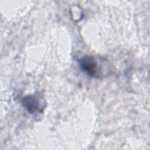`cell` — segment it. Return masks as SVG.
I'll return each instance as SVG.
<instances>
[{"mask_svg": "<svg viewBox=\"0 0 150 150\" xmlns=\"http://www.w3.org/2000/svg\"><path fill=\"white\" fill-rule=\"evenodd\" d=\"M21 101L22 106L31 114L42 113L46 107L43 98L36 94L25 96L22 98Z\"/></svg>", "mask_w": 150, "mask_h": 150, "instance_id": "obj_2", "label": "cell"}, {"mask_svg": "<svg viewBox=\"0 0 150 150\" xmlns=\"http://www.w3.org/2000/svg\"><path fill=\"white\" fill-rule=\"evenodd\" d=\"M80 69L90 77L101 78L105 73L106 62L103 58L93 55H86L78 60Z\"/></svg>", "mask_w": 150, "mask_h": 150, "instance_id": "obj_1", "label": "cell"}]
</instances>
